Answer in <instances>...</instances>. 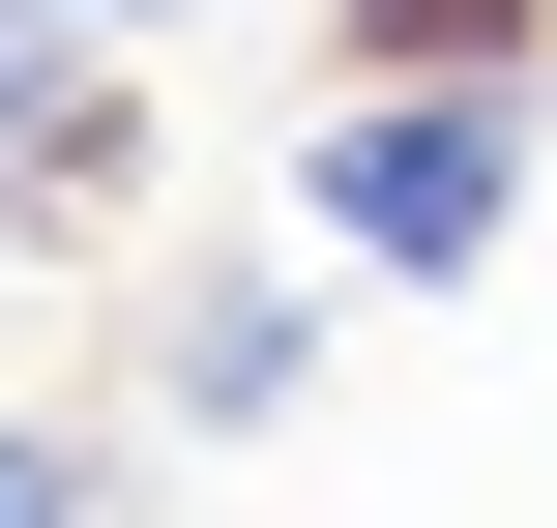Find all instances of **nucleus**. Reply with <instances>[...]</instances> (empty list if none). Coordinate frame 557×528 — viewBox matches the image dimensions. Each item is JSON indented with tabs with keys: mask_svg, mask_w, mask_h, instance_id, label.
Masks as SVG:
<instances>
[{
	"mask_svg": "<svg viewBox=\"0 0 557 528\" xmlns=\"http://www.w3.org/2000/svg\"><path fill=\"white\" fill-rule=\"evenodd\" d=\"M176 412H206V441H264V412H294V294H264V265H206V294H176Z\"/></svg>",
	"mask_w": 557,
	"mask_h": 528,
	"instance_id": "nucleus-2",
	"label": "nucleus"
},
{
	"mask_svg": "<svg viewBox=\"0 0 557 528\" xmlns=\"http://www.w3.org/2000/svg\"><path fill=\"white\" fill-rule=\"evenodd\" d=\"M29 29H59V0H0V59H29Z\"/></svg>",
	"mask_w": 557,
	"mask_h": 528,
	"instance_id": "nucleus-5",
	"label": "nucleus"
},
{
	"mask_svg": "<svg viewBox=\"0 0 557 528\" xmlns=\"http://www.w3.org/2000/svg\"><path fill=\"white\" fill-rule=\"evenodd\" d=\"M59 29H88V59H117V29H206V0H59Z\"/></svg>",
	"mask_w": 557,
	"mask_h": 528,
	"instance_id": "nucleus-4",
	"label": "nucleus"
},
{
	"mask_svg": "<svg viewBox=\"0 0 557 528\" xmlns=\"http://www.w3.org/2000/svg\"><path fill=\"white\" fill-rule=\"evenodd\" d=\"M294 235L382 265V294H470V265L529 235V88H499V59H352V118L294 147Z\"/></svg>",
	"mask_w": 557,
	"mask_h": 528,
	"instance_id": "nucleus-1",
	"label": "nucleus"
},
{
	"mask_svg": "<svg viewBox=\"0 0 557 528\" xmlns=\"http://www.w3.org/2000/svg\"><path fill=\"white\" fill-rule=\"evenodd\" d=\"M117 500V441H59V412H0V528H88Z\"/></svg>",
	"mask_w": 557,
	"mask_h": 528,
	"instance_id": "nucleus-3",
	"label": "nucleus"
}]
</instances>
